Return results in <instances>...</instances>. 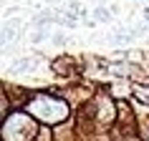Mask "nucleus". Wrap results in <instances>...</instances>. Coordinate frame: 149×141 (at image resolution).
<instances>
[{"label": "nucleus", "instance_id": "1", "mask_svg": "<svg viewBox=\"0 0 149 141\" xmlns=\"http://www.w3.org/2000/svg\"><path fill=\"white\" fill-rule=\"evenodd\" d=\"M94 18H96V20H101V23H106V20H109V10H106V8H96L94 10Z\"/></svg>", "mask_w": 149, "mask_h": 141}, {"label": "nucleus", "instance_id": "2", "mask_svg": "<svg viewBox=\"0 0 149 141\" xmlns=\"http://www.w3.org/2000/svg\"><path fill=\"white\" fill-rule=\"evenodd\" d=\"M129 38H132V35H129V30H119V35H116V43H126Z\"/></svg>", "mask_w": 149, "mask_h": 141}, {"label": "nucleus", "instance_id": "3", "mask_svg": "<svg viewBox=\"0 0 149 141\" xmlns=\"http://www.w3.org/2000/svg\"><path fill=\"white\" fill-rule=\"evenodd\" d=\"M53 40H56V43H58V46H63V43H66V35H56Z\"/></svg>", "mask_w": 149, "mask_h": 141}, {"label": "nucleus", "instance_id": "4", "mask_svg": "<svg viewBox=\"0 0 149 141\" xmlns=\"http://www.w3.org/2000/svg\"><path fill=\"white\" fill-rule=\"evenodd\" d=\"M147 20H149V10H147Z\"/></svg>", "mask_w": 149, "mask_h": 141}]
</instances>
